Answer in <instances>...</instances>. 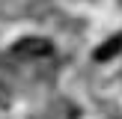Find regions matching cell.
<instances>
[{
  "mask_svg": "<svg viewBox=\"0 0 122 119\" xmlns=\"http://www.w3.org/2000/svg\"><path fill=\"white\" fill-rule=\"evenodd\" d=\"M9 54L18 60H45L54 54V42L42 39V36H24L9 48Z\"/></svg>",
  "mask_w": 122,
  "mask_h": 119,
  "instance_id": "obj_1",
  "label": "cell"
},
{
  "mask_svg": "<svg viewBox=\"0 0 122 119\" xmlns=\"http://www.w3.org/2000/svg\"><path fill=\"white\" fill-rule=\"evenodd\" d=\"M119 51H122V33H119V36H113V39H107L104 45H98L92 57H95V63H107V60H113Z\"/></svg>",
  "mask_w": 122,
  "mask_h": 119,
  "instance_id": "obj_2",
  "label": "cell"
},
{
  "mask_svg": "<svg viewBox=\"0 0 122 119\" xmlns=\"http://www.w3.org/2000/svg\"><path fill=\"white\" fill-rule=\"evenodd\" d=\"M6 104H9V92H6V86L0 83V107H6Z\"/></svg>",
  "mask_w": 122,
  "mask_h": 119,
  "instance_id": "obj_3",
  "label": "cell"
}]
</instances>
